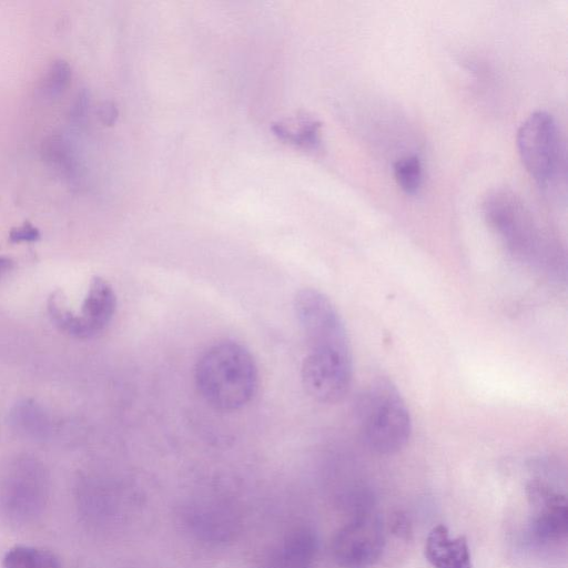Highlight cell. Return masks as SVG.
<instances>
[{
    "label": "cell",
    "instance_id": "6da1fadb",
    "mask_svg": "<svg viewBox=\"0 0 568 568\" xmlns=\"http://www.w3.org/2000/svg\"><path fill=\"white\" fill-rule=\"evenodd\" d=\"M294 312L307 348L301 368L303 386L320 403H338L348 393L353 378L344 322L332 301L315 288L296 293Z\"/></svg>",
    "mask_w": 568,
    "mask_h": 568
},
{
    "label": "cell",
    "instance_id": "7a4b0ae2",
    "mask_svg": "<svg viewBox=\"0 0 568 568\" xmlns=\"http://www.w3.org/2000/svg\"><path fill=\"white\" fill-rule=\"evenodd\" d=\"M194 376L204 400L227 412L247 405L258 385L252 354L234 341H221L210 346L199 358Z\"/></svg>",
    "mask_w": 568,
    "mask_h": 568
},
{
    "label": "cell",
    "instance_id": "3957f363",
    "mask_svg": "<svg viewBox=\"0 0 568 568\" xmlns=\"http://www.w3.org/2000/svg\"><path fill=\"white\" fill-rule=\"evenodd\" d=\"M354 413L361 437L371 450L392 455L407 445L413 429L410 412L389 378L368 382L356 397Z\"/></svg>",
    "mask_w": 568,
    "mask_h": 568
},
{
    "label": "cell",
    "instance_id": "277c9868",
    "mask_svg": "<svg viewBox=\"0 0 568 568\" xmlns=\"http://www.w3.org/2000/svg\"><path fill=\"white\" fill-rule=\"evenodd\" d=\"M483 211L490 229L516 257L546 272L551 267L558 272V247L517 194L505 189L494 190L485 197Z\"/></svg>",
    "mask_w": 568,
    "mask_h": 568
},
{
    "label": "cell",
    "instance_id": "5b68a950",
    "mask_svg": "<svg viewBox=\"0 0 568 568\" xmlns=\"http://www.w3.org/2000/svg\"><path fill=\"white\" fill-rule=\"evenodd\" d=\"M517 146L524 166L544 190L550 189L564 165L558 125L546 111L530 114L517 132Z\"/></svg>",
    "mask_w": 568,
    "mask_h": 568
},
{
    "label": "cell",
    "instance_id": "8992f818",
    "mask_svg": "<svg viewBox=\"0 0 568 568\" xmlns=\"http://www.w3.org/2000/svg\"><path fill=\"white\" fill-rule=\"evenodd\" d=\"M384 546L383 520L377 514L364 509L337 531L332 552L342 568H368L379 559Z\"/></svg>",
    "mask_w": 568,
    "mask_h": 568
},
{
    "label": "cell",
    "instance_id": "52a82bcc",
    "mask_svg": "<svg viewBox=\"0 0 568 568\" xmlns=\"http://www.w3.org/2000/svg\"><path fill=\"white\" fill-rule=\"evenodd\" d=\"M526 495L530 508L529 531L532 538L541 545L565 540L568 530L566 496L538 479L527 484Z\"/></svg>",
    "mask_w": 568,
    "mask_h": 568
},
{
    "label": "cell",
    "instance_id": "ba28073f",
    "mask_svg": "<svg viewBox=\"0 0 568 568\" xmlns=\"http://www.w3.org/2000/svg\"><path fill=\"white\" fill-rule=\"evenodd\" d=\"M116 310V295L111 284L100 276H93L81 312L75 314L73 337L88 339L103 332Z\"/></svg>",
    "mask_w": 568,
    "mask_h": 568
},
{
    "label": "cell",
    "instance_id": "9c48e42d",
    "mask_svg": "<svg viewBox=\"0 0 568 568\" xmlns=\"http://www.w3.org/2000/svg\"><path fill=\"white\" fill-rule=\"evenodd\" d=\"M424 554L434 568H471L467 539L450 537L444 525H437L428 532Z\"/></svg>",
    "mask_w": 568,
    "mask_h": 568
},
{
    "label": "cell",
    "instance_id": "30bf717a",
    "mask_svg": "<svg viewBox=\"0 0 568 568\" xmlns=\"http://www.w3.org/2000/svg\"><path fill=\"white\" fill-rule=\"evenodd\" d=\"M318 551L316 534L310 528H298L280 547L273 568H315Z\"/></svg>",
    "mask_w": 568,
    "mask_h": 568
},
{
    "label": "cell",
    "instance_id": "8fae6325",
    "mask_svg": "<svg viewBox=\"0 0 568 568\" xmlns=\"http://www.w3.org/2000/svg\"><path fill=\"white\" fill-rule=\"evenodd\" d=\"M3 568H62L59 557L47 549L18 545L2 558Z\"/></svg>",
    "mask_w": 568,
    "mask_h": 568
},
{
    "label": "cell",
    "instance_id": "7c38bea8",
    "mask_svg": "<svg viewBox=\"0 0 568 568\" xmlns=\"http://www.w3.org/2000/svg\"><path fill=\"white\" fill-rule=\"evenodd\" d=\"M394 176L406 194H416L423 182V168L416 155L404 156L394 164Z\"/></svg>",
    "mask_w": 568,
    "mask_h": 568
},
{
    "label": "cell",
    "instance_id": "4fadbf2b",
    "mask_svg": "<svg viewBox=\"0 0 568 568\" xmlns=\"http://www.w3.org/2000/svg\"><path fill=\"white\" fill-rule=\"evenodd\" d=\"M40 239V232L31 224L26 223L20 227L11 230L9 240L11 243L34 242Z\"/></svg>",
    "mask_w": 568,
    "mask_h": 568
},
{
    "label": "cell",
    "instance_id": "5bb4252c",
    "mask_svg": "<svg viewBox=\"0 0 568 568\" xmlns=\"http://www.w3.org/2000/svg\"><path fill=\"white\" fill-rule=\"evenodd\" d=\"M392 531L402 539H409L412 535V525L406 514L398 511L392 518Z\"/></svg>",
    "mask_w": 568,
    "mask_h": 568
},
{
    "label": "cell",
    "instance_id": "9a60e30c",
    "mask_svg": "<svg viewBox=\"0 0 568 568\" xmlns=\"http://www.w3.org/2000/svg\"><path fill=\"white\" fill-rule=\"evenodd\" d=\"M13 266V261L6 256H0V277L10 271Z\"/></svg>",
    "mask_w": 568,
    "mask_h": 568
}]
</instances>
